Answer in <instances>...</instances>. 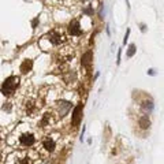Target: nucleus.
Here are the masks:
<instances>
[{
  "mask_svg": "<svg viewBox=\"0 0 164 164\" xmlns=\"http://www.w3.org/2000/svg\"><path fill=\"white\" fill-rule=\"evenodd\" d=\"M18 86H19V78L17 75H10V77L3 82L0 90H2V93L4 96H11L15 90H17Z\"/></svg>",
  "mask_w": 164,
  "mask_h": 164,
  "instance_id": "nucleus-1",
  "label": "nucleus"
},
{
  "mask_svg": "<svg viewBox=\"0 0 164 164\" xmlns=\"http://www.w3.org/2000/svg\"><path fill=\"white\" fill-rule=\"evenodd\" d=\"M48 40L53 44V45H60L66 41V36L59 30H52L48 33Z\"/></svg>",
  "mask_w": 164,
  "mask_h": 164,
  "instance_id": "nucleus-2",
  "label": "nucleus"
},
{
  "mask_svg": "<svg viewBox=\"0 0 164 164\" xmlns=\"http://www.w3.org/2000/svg\"><path fill=\"white\" fill-rule=\"evenodd\" d=\"M82 104H78L77 107L74 108V111H73V115H71V122H73V126L74 127H77L79 123H81L82 121Z\"/></svg>",
  "mask_w": 164,
  "mask_h": 164,
  "instance_id": "nucleus-3",
  "label": "nucleus"
},
{
  "mask_svg": "<svg viewBox=\"0 0 164 164\" xmlns=\"http://www.w3.org/2000/svg\"><path fill=\"white\" fill-rule=\"evenodd\" d=\"M67 30H69V33L71 36H81L82 34V29H81V25H79L78 19H73L70 22L69 27H67Z\"/></svg>",
  "mask_w": 164,
  "mask_h": 164,
  "instance_id": "nucleus-4",
  "label": "nucleus"
},
{
  "mask_svg": "<svg viewBox=\"0 0 164 164\" xmlns=\"http://www.w3.org/2000/svg\"><path fill=\"white\" fill-rule=\"evenodd\" d=\"M19 142H21L22 146H31V145H34L36 138L33 134H22L19 137Z\"/></svg>",
  "mask_w": 164,
  "mask_h": 164,
  "instance_id": "nucleus-5",
  "label": "nucleus"
},
{
  "mask_svg": "<svg viewBox=\"0 0 164 164\" xmlns=\"http://www.w3.org/2000/svg\"><path fill=\"white\" fill-rule=\"evenodd\" d=\"M92 60H93V53H92V51H88L85 55L82 56V66H85L86 69H90V66H92Z\"/></svg>",
  "mask_w": 164,
  "mask_h": 164,
  "instance_id": "nucleus-6",
  "label": "nucleus"
},
{
  "mask_svg": "<svg viewBox=\"0 0 164 164\" xmlns=\"http://www.w3.org/2000/svg\"><path fill=\"white\" fill-rule=\"evenodd\" d=\"M153 101L152 100H144L141 103V110L144 111V114H150L153 111Z\"/></svg>",
  "mask_w": 164,
  "mask_h": 164,
  "instance_id": "nucleus-7",
  "label": "nucleus"
},
{
  "mask_svg": "<svg viewBox=\"0 0 164 164\" xmlns=\"http://www.w3.org/2000/svg\"><path fill=\"white\" fill-rule=\"evenodd\" d=\"M31 67H33V60L26 59V60H23L22 64H21V73L22 74H27L31 70Z\"/></svg>",
  "mask_w": 164,
  "mask_h": 164,
  "instance_id": "nucleus-8",
  "label": "nucleus"
},
{
  "mask_svg": "<svg viewBox=\"0 0 164 164\" xmlns=\"http://www.w3.org/2000/svg\"><path fill=\"white\" fill-rule=\"evenodd\" d=\"M138 125H139V127H141V129H144V130L149 129L150 121H149V118H148V115H142V116H139V119H138Z\"/></svg>",
  "mask_w": 164,
  "mask_h": 164,
  "instance_id": "nucleus-9",
  "label": "nucleus"
},
{
  "mask_svg": "<svg viewBox=\"0 0 164 164\" xmlns=\"http://www.w3.org/2000/svg\"><path fill=\"white\" fill-rule=\"evenodd\" d=\"M42 148L45 149L47 152H53L55 149V141L52 138H47V139H44V142H42Z\"/></svg>",
  "mask_w": 164,
  "mask_h": 164,
  "instance_id": "nucleus-10",
  "label": "nucleus"
},
{
  "mask_svg": "<svg viewBox=\"0 0 164 164\" xmlns=\"http://www.w3.org/2000/svg\"><path fill=\"white\" fill-rule=\"evenodd\" d=\"M135 52H137V49H135V44H130L129 49H127V58H133Z\"/></svg>",
  "mask_w": 164,
  "mask_h": 164,
  "instance_id": "nucleus-11",
  "label": "nucleus"
},
{
  "mask_svg": "<svg viewBox=\"0 0 164 164\" xmlns=\"http://www.w3.org/2000/svg\"><path fill=\"white\" fill-rule=\"evenodd\" d=\"M129 36H130V29H127V31H126V34H125V40H123V42H127V40H129Z\"/></svg>",
  "mask_w": 164,
  "mask_h": 164,
  "instance_id": "nucleus-12",
  "label": "nucleus"
},
{
  "mask_svg": "<svg viewBox=\"0 0 164 164\" xmlns=\"http://www.w3.org/2000/svg\"><path fill=\"white\" fill-rule=\"evenodd\" d=\"M37 23H38V18H34V19H33V22H31V26L36 27V26H37Z\"/></svg>",
  "mask_w": 164,
  "mask_h": 164,
  "instance_id": "nucleus-13",
  "label": "nucleus"
},
{
  "mask_svg": "<svg viewBox=\"0 0 164 164\" xmlns=\"http://www.w3.org/2000/svg\"><path fill=\"white\" fill-rule=\"evenodd\" d=\"M148 74H149V75H152V77H153V75H156V71H155L153 69H149V70H148Z\"/></svg>",
  "mask_w": 164,
  "mask_h": 164,
  "instance_id": "nucleus-14",
  "label": "nucleus"
},
{
  "mask_svg": "<svg viewBox=\"0 0 164 164\" xmlns=\"http://www.w3.org/2000/svg\"><path fill=\"white\" fill-rule=\"evenodd\" d=\"M121 53H122V51L119 49V51H118V60H116V63H118V64L121 63Z\"/></svg>",
  "mask_w": 164,
  "mask_h": 164,
  "instance_id": "nucleus-15",
  "label": "nucleus"
},
{
  "mask_svg": "<svg viewBox=\"0 0 164 164\" xmlns=\"http://www.w3.org/2000/svg\"><path fill=\"white\" fill-rule=\"evenodd\" d=\"M83 13H85V14H89V15H92V14H93V11H92V8H88V10H83Z\"/></svg>",
  "mask_w": 164,
  "mask_h": 164,
  "instance_id": "nucleus-16",
  "label": "nucleus"
},
{
  "mask_svg": "<svg viewBox=\"0 0 164 164\" xmlns=\"http://www.w3.org/2000/svg\"><path fill=\"white\" fill-rule=\"evenodd\" d=\"M141 30H142V31L146 30V27H145V25H144V23H141Z\"/></svg>",
  "mask_w": 164,
  "mask_h": 164,
  "instance_id": "nucleus-17",
  "label": "nucleus"
}]
</instances>
